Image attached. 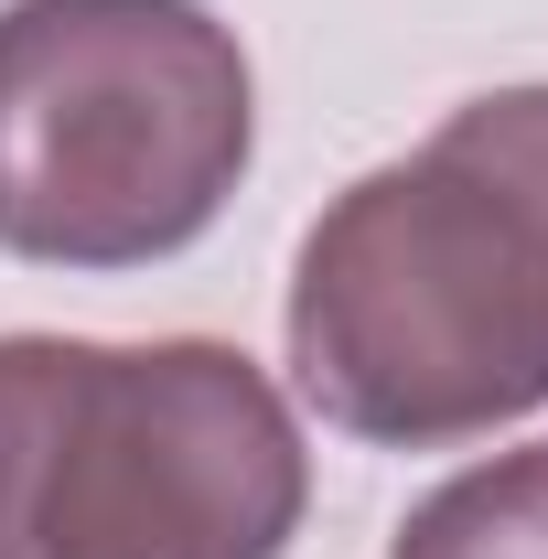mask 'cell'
Listing matches in <instances>:
<instances>
[{
    "mask_svg": "<svg viewBox=\"0 0 548 559\" xmlns=\"http://www.w3.org/2000/svg\"><path fill=\"white\" fill-rule=\"evenodd\" d=\"M301 430L237 345H0V559H279Z\"/></svg>",
    "mask_w": 548,
    "mask_h": 559,
    "instance_id": "2",
    "label": "cell"
},
{
    "mask_svg": "<svg viewBox=\"0 0 548 559\" xmlns=\"http://www.w3.org/2000/svg\"><path fill=\"white\" fill-rule=\"evenodd\" d=\"M248 55L205 0H11L0 11V248L140 270L215 226L248 173Z\"/></svg>",
    "mask_w": 548,
    "mask_h": 559,
    "instance_id": "3",
    "label": "cell"
},
{
    "mask_svg": "<svg viewBox=\"0 0 548 559\" xmlns=\"http://www.w3.org/2000/svg\"><path fill=\"white\" fill-rule=\"evenodd\" d=\"M301 399L388 452L548 409V86L452 108L312 215L290 270Z\"/></svg>",
    "mask_w": 548,
    "mask_h": 559,
    "instance_id": "1",
    "label": "cell"
},
{
    "mask_svg": "<svg viewBox=\"0 0 548 559\" xmlns=\"http://www.w3.org/2000/svg\"><path fill=\"white\" fill-rule=\"evenodd\" d=\"M388 559H548V441L495 452L419 506Z\"/></svg>",
    "mask_w": 548,
    "mask_h": 559,
    "instance_id": "4",
    "label": "cell"
}]
</instances>
